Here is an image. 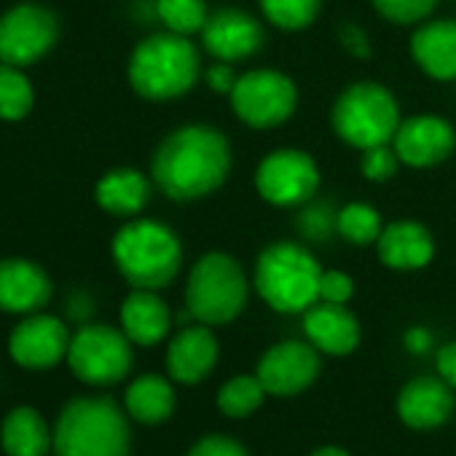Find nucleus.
<instances>
[{
	"label": "nucleus",
	"mask_w": 456,
	"mask_h": 456,
	"mask_svg": "<svg viewBox=\"0 0 456 456\" xmlns=\"http://www.w3.org/2000/svg\"><path fill=\"white\" fill-rule=\"evenodd\" d=\"M344 41H346V49H349V52H354V54H360V57L368 54V41L362 38V33H360L357 28H349Z\"/></svg>",
	"instance_id": "obj_37"
},
{
	"label": "nucleus",
	"mask_w": 456,
	"mask_h": 456,
	"mask_svg": "<svg viewBox=\"0 0 456 456\" xmlns=\"http://www.w3.org/2000/svg\"><path fill=\"white\" fill-rule=\"evenodd\" d=\"M232 169L228 140L201 124L180 126L161 140L153 153L151 175L159 191L175 201H191L212 193Z\"/></svg>",
	"instance_id": "obj_1"
},
{
	"label": "nucleus",
	"mask_w": 456,
	"mask_h": 456,
	"mask_svg": "<svg viewBox=\"0 0 456 456\" xmlns=\"http://www.w3.org/2000/svg\"><path fill=\"white\" fill-rule=\"evenodd\" d=\"M354 293V282L344 272H322L320 280V298L325 304H346Z\"/></svg>",
	"instance_id": "obj_34"
},
{
	"label": "nucleus",
	"mask_w": 456,
	"mask_h": 456,
	"mask_svg": "<svg viewBox=\"0 0 456 456\" xmlns=\"http://www.w3.org/2000/svg\"><path fill=\"white\" fill-rule=\"evenodd\" d=\"M397 153L395 148L389 145H373V148H365L362 151V159H360V169L368 180H389L395 172H397Z\"/></svg>",
	"instance_id": "obj_32"
},
{
	"label": "nucleus",
	"mask_w": 456,
	"mask_h": 456,
	"mask_svg": "<svg viewBox=\"0 0 456 456\" xmlns=\"http://www.w3.org/2000/svg\"><path fill=\"white\" fill-rule=\"evenodd\" d=\"M68 362L86 384H116L132 368V341L110 325H84L70 336Z\"/></svg>",
	"instance_id": "obj_8"
},
{
	"label": "nucleus",
	"mask_w": 456,
	"mask_h": 456,
	"mask_svg": "<svg viewBox=\"0 0 456 456\" xmlns=\"http://www.w3.org/2000/svg\"><path fill=\"white\" fill-rule=\"evenodd\" d=\"M156 14L167 25V30L177 36L201 33L207 22L204 0H156Z\"/></svg>",
	"instance_id": "obj_29"
},
{
	"label": "nucleus",
	"mask_w": 456,
	"mask_h": 456,
	"mask_svg": "<svg viewBox=\"0 0 456 456\" xmlns=\"http://www.w3.org/2000/svg\"><path fill=\"white\" fill-rule=\"evenodd\" d=\"M232 97L234 113L253 129H272L288 121L296 110V84L277 70H253L237 78Z\"/></svg>",
	"instance_id": "obj_10"
},
{
	"label": "nucleus",
	"mask_w": 456,
	"mask_h": 456,
	"mask_svg": "<svg viewBox=\"0 0 456 456\" xmlns=\"http://www.w3.org/2000/svg\"><path fill=\"white\" fill-rule=\"evenodd\" d=\"M397 126L400 113L395 97L389 94V89L373 81L349 86L333 108L336 134L360 151L373 145H389Z\"/></svg>",
	"instance_id": "obj_7"
},
{
	"label": "nucleus",
	"mask_w": 456,
	"mask_h": 456,
	"mask_svg": "<svg viewBox=\"0 0 456 456\" xmlns=\"http://www.w3.org/2000/svg\"><path fill=\"white\" fill-rule=\"evenodd\" d=\"M57 456H129V424L108 397L68 403L54 427Z\"/></svg>",
	"instance_id": "obj_4"
},
{
	"label": "nucleus",
	"mask_w": 456,
	"mask_h": 456,
	"mask_svg": "<svg viewBox=\"0 0 456 456\" xmlns=\"http://www.w3.org/2000/svg\"><path fill=\"white\" fill-rule=\"evenodd\" d=\"M217 338L209 328H183L167 349V370L180 384H199L217 362Z\"/></svg>",
	"instance_id": "obj_18"
},
{
	"label": "nucleus",
	"mask_w": 456,
	"mask_h": 456,
	"mask_svg": "<svg viewBox=\"0 0 456 456\" xmlns=\"http://www.w3.org/2000/svg\"><path fill=\"white\" fill-rule=\"evenodd\" d=\"M379 258L384 266L397 272L421 269L435 256V240L421 223L413 220H397L384 225L379 237Z\"/></svg>",
	"instance_id": "obj_19"
},
{
	"label": "nucleus",
	"mask_w": 456,
	"mask_h": 456,
	"mask_svg": "<svg viewBox=\"0 0 456 456\" xmlns=\"http://www.w3.org/2000/svg\"><path fill=\"white\" fill-rule=\"evenodd\" d=\"M395 153L408 167H432L453 153L456 132L445 118L413 116L403 121L392 137Z\"/></svg>",
	"instance_id": "obj_15"
},
{
	"label": "nucleus",
	"mask_w": 456,
	"mask_h": 456,
	"mask_svg": "<svg viewBox=\"0 0 456 456\" xmlns=\"http://www.w3.org/2000/svg\"><path fill=\"white\" fill-rule=\"evenodd\" d=\"M121 328L132 344L153 346L172 328V314L156 290H134L121 304Z\"/></svg>",
	"instance_id": "obj_21"
},
{
	"label": "nucleus",
	"mask_w": 456,
	"mask_h": 456,
	"mask_svg": "<svg viewBox=\"0 0 456 456\" xmlns=\"http://www.w3.org/2000/svg\"><path fill=\"white\" fill-rule=\"evenodd\" d=\"M304 330L312 346L336 357L354 352L360 344V322L344 304H320L306 309Z\"/></svg>",
	"instance_id": "obj_20"
},
{
	"label": "nucleus",
	"mask_w": 456,
	"mask_h": 456,
	"mask_svg": "<svg viewBox=\"0 0 456 456\" xmlns=\"http://www.w3.org/2000/svg\"><path fill=\"white\" fill-rule=\"evenodd\" d=\"M94 199L108 215L134 217L151 199V180L132 167H118L97 180Z\"/></svg>",
	"instance_id": "obj_23"
},
{
	"label": "nucleus",
	"mask_w": 456,
	"mask_h": 456,
	"mask_svg": "<svg viewBox=\"0 0 456 456\" xmlns=\"http://www.w3.org/2000/svg\"><path fill=\"white\" fill-rule=\"evenodd\" d=\"M424 344H427V336H424L421 330L408 333V346H413V349H424Z\"/></svg>",
	"instance_id": "obj_39"
},
{
	"label": "nucleus",
	"mask_w": 456,
	"mask_h": 456,
	"mask_svg": "<svg viewBox=\"0 0 456 456\" xmlns=\"http://www.w3.org/2000/svg\"><path fill=\"white\" fill-rule=\"evenodd\" d=\"M437 373H440V379H445L456 389V341L445 344L437 352Z\"/></svg>",
	"instance_id": "obj_36"
},
{
	"label": "nucleus",
	"mask_w": 456,
	"mask_h": 456,
	"mask_svg": "<svg viewBox=\"0 0 456 456\" xmlns=\"http://www.w3.org/2000/svg\"><path fill=\"white\" fill-rule=\"evenodd\" d=\"M322 0H261V9L280 30H304L320 14Z\"/></svg>",
	"instance_id": "obj_30"
},
{
	"label": "nucleus",
	"mask_w": 456,
	"mask_h": 456,
	"mask_svg": "<svg viewBox=\"0 0 456 456\" xmlns=\"http://www.w3.org/2000/svg\"><path fill=\"white\" fill-rule=\"evenodd\" d=\"M199 76V52L188 36L156 33L140 41L129 57V84L145 100H175Z\"/></svg>",
	"instance_id": "obj_3"
},
{
	"label": "nucleus",
	"mask_w": 456,
	"mask_h": 456,
	"mask_svg": "<svg viewBox=\"0 0 456 456\" xmlns=\"http://www.w3.org/2000/svg\"><path fill=\"white\" fill-rule=\"evenodd\" d=\"M376 12L395 25H413L432 14L437 0H370Z\"/></svg>",
	"instance_id": "obj_31"
},
{
	"label": "nucleus",
	"mask_w": 456,
	"mask_h": 456,
	"mask_svg": "<svg viewBox=\"0 0 456 456\" xmlns=\"http://www.w3.org/2000/svg\"><path fill=\"white\" fill-rule=\"evenodd\" d=\"M338 232L344 240H349L352 245H370L379 242L384 225H381V215L368 207V204H346L338 212Z\"/></svg>",
	"instance_id": "obj_28"
},
{
	"label": "nucleus",
	"mask_w": 456,
	"mask_h": 456,
	"mask_svg": "<svg viewBox=\"0 0 456 456\" xmlns=\"http://www.w3.org/2000/svg\"><path fill=\"white\" fill-rule=\"evenodd\" d=\"M256 185L269 204L293 207V204L306 201L317 191L320 172L309 153L282 148V151L269 153L261 161L256 172Z\"/></svg>",
	"instance_id": "obj_11"
},
{
	"label": "nucleus",
	"mask_w": 456,
	"mask_h": 456,
	"mask_svg": "<svg viewBox=\"0 0 456 456\" xmlns=\"http://www.w3.org/2000/svg\"><path fill=\"white\" fill-rule=\"evenodd\" d=\"M411 54L416 65L437 78L453 81L456 78V22H429L419 28L411 38Z\"/></svg>",
	"instance_id": "obj_22"
},
{
	"label": "nucleus",
	"mask_w": 456,
	"mask_h": 456,
	"mask_svg": "<svg viewBox=\"0 0 456 456\" xmlns=\"http://www.w3.org/2000/svg\"><path fill=\"white\" fill-rule=\"evenodd\" d=\"M207 84H209L212 92L232 94L234 86H237V73H234L232 68H228L225 62H220V65H215V68L207 70Z\"/></svg>",
	"instance_id": "obj_35"
},
{
	"label": "nucleus",
	"mask_w": 456,
	"mask_h": 456,
	"mask_svg": "<svg viewBox=\"0 0 456 456\" xmlns=\"http://www.w3.org/2000/svg\"><path fill=\"white\" fill-rule=\"evenodd\" d=\"M201 44L220 62L248 60L264 46V28L256 17L245 12L223 9L207 17L201 28Z\"/></svg>",
	"instance_id": "obj_14"
},
{
	"label": "nucleus",
	"mask_w": 456,
	"mask_h": 456,
	"mask_svg": "<svg viewBox=\"0 0 456 456\" xmlns=\"http://www.w3.org/2000/svg\"><path fill=\"white\" fill-rule=\"evenodd\" d=\"M52 301V280L30 258L0 261V312L36 314Z\"/></svg>",
	"instance_id": "obj_16"
},
{
	"label": "nucleus",
	"mask_w": 456,
	"mask_h": 456,
	"mask_svg": "<svg viewBox=\"0 0 456 456\" xmlns=\"http://www.w3.org/2000/svg\"><path fill=\"white\" fill-rule=\"evenodd\" d=\"M36 105V89L25 68L0 62V121H22Z\"/></svg>",
	"instance_id": "obj_26"
},
{
	"label": "nucleus",
	"mask_w": 456,
	"mask_h": 456,
	"mask_svg": "<svg viewBox=\"0 0 456 456\" xmlns=\"http://www.w3.org/2000/svg\"><path fill=\"white\" fill-rule=\"evenodd\" d=\"M188 314L201 325H225L248 304V280L242 266L225 253H207L196 261L185 288Z\"/></svg>",
	"instance_id": "obj_6"
},
{
	"label": "nucleus",
	"mask_w": 456,
	"mask_h": 456,
	"mask_svg": "<svg viewBox=\"0 0 456 456\" xmlns=\"http://www.w3.org/2000/svg\"><path fill=\"white\" fill-rule=\"evenodd\" d=\"M70 333L62 320L52 314H25V320L9 336V354L17 365L28 370L54 368L60 360H68Z\"/></svg>",
	"instance_id": "obj_12"
},
{
	"label": "nucleus",
	"mask_w": 456,
	"mask_h": 456,
	"mask_svg": "<svg viewBox=\"0 0 456 456\" xmlns=\"http://www.w3.org/2000/svg\"><path fill=\"white\" fill-rule=\"evenodd\" d=\"M110 250L116 269L134 290L167 288L177 277L183 261V248L172 228L145 217L124 223Z\"/></svg>",
	"instance_id": "obj_2"
},
{
	"label": "nucleus",
	"mask_w": 456,
	"mask_h": 456,
	"mask_svg": "<svg viewBox=\"0 0 456 456\" xmlns=\"http://www.w3.org/2000/svg\"><path fill=\"white\" fill-rule=\"evenodd\" d=\"M188 456H248V451L228 435H207L188 451Z\"/></svg>",
	"instance_id": "obj_33"
},
{
	"label": "nucleus",
	"mask_w": 456,
	"mask_h": 456,
	"mask_svg": "<svg viewBox=\"0 0 456 456\" xmlns=\"http://www.w3.org/2000/svg\"><path fill=\"white\" fill-rule=\"evenodd\" d=\"M397 413L403 424H408L411 429L443 427L453 413L451 384L445 379H432V376L411 379L397 397Z\"/></svg>",
	"instance_id": "obj_17"
},
{
	"label": "nucleus",
	"mask_w": 456,
	"mask_h": 456,
	"mask_svg": "<svg viewBox=\"0 0 456 456\" xmlns=\"http://www.w3.org/2000/svg\"><path fill=\"white\" fill-rule=\"evenodd\" d=\"M256 376L264 389L277 397H293L314 384L320 376V354L317 346L304 341H282L274 344L258 362Z\"/></svg>",
	"instance_id": "obj_13"
},
{
	"label": "nucleus",
	"mask_w": 456,
	"mask_h": 456,
	"mask_svg": "<svg viewBox=\"0 0 456 456\" xmlns=\"http://www.w3.org/2000/svg\"><path fill=\"white\" fill-rule=\"evenodd\" d=\"M322 269L304 248L277 242L266 248L256 264V288L261 298L282 314H298L320 298Z\"/></svg>",
	"instance_id": "obj_5"
},
{
	"label": "nucleus",
	"mask_w": 456,
	"mask_h": 456,
	"mask_svg": "<svg viewBox=\"0 0 456 456\" xmlns=\"http://www.w3.org/2000/svg\"><path fill=\"white\" fill-rule=\"evenodd\" d=\"M126 411L140 424H161L175 411V389L164 376L145 373L126 389Z\"/></svg>",
	"instance_id": "obj_25"
},
{
	"label": "nucleus",
	"mask_w": 456,
	"mask_h": 456,
	"mask_svg": "<svg viewBox=\"0 0 456 456\" xmlns=\"http://www.w3.org/2000/svg\"><path fill=\"white\" fill-rule=\"evenodd\" d=\"M60 38V20L41 4H20L0 17V62L30 68L41 62Z\"/></svg>",
	"instance_id": "obj_9"
},
{
	"label": "nucleus",
	"mask_w": 456,
	"mask_h": 456,
	"mask_svg": "<svg viewBox=\"0 0 456 456\" xmlns=\"http://www.w3.org/2000/svg\"><path fill=\"white\" fill-rule=\"evenodd\" d=\"M4 448L9 456H46V451L54 445V435L49 432L44 416L36 408H14L0 432Z\"/></svg>",
	"instance_id": "obj_24"
},
{
	"label": "nucleus",
	"mask_w": 456,
	"mask_h": 456,
	"mask_svg": "<svg viewBox=\"0 0 456 456\" xmlns=\"http://www.w3.org/2000/svg\"><path fill=\"white\" fill-rule=\"evenodd\" d=\"M264 395H266V389H264L258 376H234L232 381H225L223 389L217 392V405L225 416L245 419L261 408Z\"/></svg>",
	"instance_id": "obj_27"
},
{
	"label": "nucleus",
	"mask_w": 456,
	"mask_h": 456,
	"mask_svg": "<svg viewBox=\"0 0 456 456\" xmlns=\"http://www.w3.org/2000/svg\"><path fill=\"white\" fill-rule=\"evenodd\" d=\"M309 456H349L344 448H336V445H325V448H317L314 453H309Z\"/></svg>",
	"instance_id": "obj_38"
}]
</instances>
